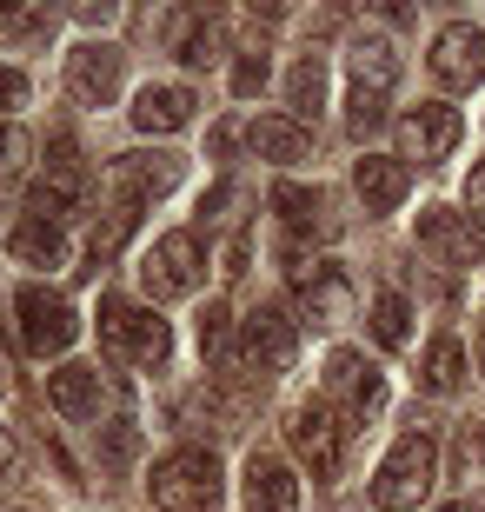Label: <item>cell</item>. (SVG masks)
<instances>
[{
	"instance_id": "cell-21",
	"label": "cell",
	"mask_w": 485,
	"mask_h": 512,
	"mask_svg": "<svg viewBox=\"0 0 485 512\" xmlns=\"http://www.w3.org/2000/svg\"><path fill=\"white\" fill-rule=\"evenodd\" d=\"M253 153L260 160H306V127L299 120H280V114H266V120H253Z\"/></svg>"
},
{
	"instance_id": "cell-7",
	"label": "cell",
	"mask_w": 485,
	"mask_h": 512,
	"mask_svg": "<svg viewBox=\"0 0 485 512\" xmlns=\"http://www.w3.org/2000/svg\"><path fill=\"white\" fill-rule=\"evenodd\" d=\"M432 80L439 87H459V94L485 80V34L472 20H452V27L432 34Z\"/></svg>"
},
{
	"instance_id": "cell-14",
	"label": "cell",
	"mask_w": 485,
	"mask_h": 512,
	"mask_svg": "<svg viewBox=\"0 0 485 512\" xmlns=\"http://www.w3.org/2000/svg\"><path fill=\"white\" fill-rule=\"evenodd\" d=\"M67 87H74L87 107H107V100L120 94V47H100V40H87V47L67 60Z\"/></svg>"
},
{
	"instance_id": "cell-32",
	"label": "cell",
	"mask_w": 485,
	"mask_h": 512,
	"mask_svg": "<svg viewBox=\"0 0 485 512\" xmlns=\"http://www.w3.org/2000/svg\"><path fill=\"white\" fill-rule=\"evenodd\" d=\"M107 459H133V426H127V419L107 433Z\"/></svg>"
},
{
	"instance_id": "cell-12",
	"label": "cell",
	"mask_w": 485,
	"mask_h": 512,
	"mask_svg": "<svg viewBox=\"0 0 485 512\" xmlns=\"http://www.w3.org/2000/svg\"><path fill=\"white\" fill-rule=\"evenodd\" d=\"M299 313H306L313 326L346 320V313H353V280H346L333 260H313L306 273H299Z\"/></svg>"
},
{
	"instance_id": "cell-18",
	"label": "cell",
	"mask_w": 485,
	"mask_h": 512,
	"mask_svg": "<svg viewBox=\"0 0 485 512\" xmlns=\"http://www.w3.org/2000/svg\"><path fill=\"white\" fill-rule=\"evenodd\" d=\"M193 120V94L187 87H147L133 100V127L140 133H180Z\"/></svg>"
},
{
	"instance_id": "cell-25",
	"label": "cell",
	"mask_w": 485,
	"mask_h": 512,
	"mask_svg": "<svg viewBox=\"0 0 485 512\" xmlns=\"http://www.w3.org/2000/svg\"><path fill=\"white\" fill-rule=\"evenodd\" d=\"M286 100H293V114H319L326 107V60L306 54L293 67V80H286Z\"/></svg>"
},
{
	"instance_id": "cell-11",
	"label": "cell",
	"mask_w": 485,
	"mask_h": 512,
	"mask_svg": "<svg viewBox=\"0 0 485 512\" xmlns=\"http://www.w3.org/2000/svg\"><path fill=\"white\" fill-rule=\"evenodd\" d=\"M293 353H299L293 320H286L280 306H260V313L246 320V366H253V373H286Z\"/></svg>"
},
{
	"instance_id": "cell-1",
	"label": "cell",
	"mask_w": 485,
	"mask_h": 512,
	"mask_svg": "<svg viewBox=\"0 0 485 512\" xmlns=\"http://www.w3.org/2000/svg\"><path fill=\"white\" fill-rule=\"evenodd\" d=\"M147 493L160 512H213L220 506V459L200 453V446H180V453H167L153 466Z\"/></svg>"
},
{
	"instance_id": "cell-19",
	"label": "cell",
	"mask_w": 485,
	"mask_h": 512,
	"mask_svg": "<svg viewBox=\"0 0 485 512\" xmlns=\"http://www.w3.org/2000/svg\"><path fill=\"white\" fill-rule=\"evenodd\" d=\"M80 193H87V173L47 167V173L34 180V193H27V207H34V220H47V227H60V220H67V207H80Z\"/></svg>"
},
{
	"instance_id": "cell-10",
	"label": "cell",
	"mask_w": 485,
	"mask_h": 512,
	"mask_svg": "<svg viewBox=\"0 0 485 512\" xmlns=\"http://www.w3.org/2000/svg\"><path fill=\"white\" fill-rule=\"evenodd\" d=\"M326 393L346 399V413H353V419H373L379 406H386V380L366 366V353H346V346L326 360Z\"/></svg>"
},
{
	"instance_id": "cell-40",
	"label": "cell",
	"mask_w": 485,
	"mask_h": 512,
	"mask_svg": "<svg viewBox=\"0 0 485 512\" xmlns=\"http://www.w3.org/2000/svg\"><path fill=\"white\" fill-rule=\"evenodd\" d=\"M0 393H7V366H0Z\"/></svg>"
},
{
	"instance_id": "cell-22",
	"label": "cell",
	"mask_w": 485,
	"mask_h": 512,
	"mask_svg": "<svg viewBox=\"0 0 485 512\" xmlns=\"http://www.w3.org/2000/svg\"><path fill=\"white\" fill-rule=\"evenodd\" d=\"M7 247H14V260H27V266H60L67 260V233L47 227V220H20Z\"/></svg>"
},
{
	"instance_id": "cell-5",
	"label": "cell",
	"mask_w": 485,
	"mask_h": 512,
	"mask_svg": "<svg viewBox=\"0 0 485 512\" xmlns=\"http://www.w3.org/2000/svg\"><path fill=\"white\" fill-rule=\"evenodd\" d=\"M286 439H293L299 466L313 479H333L339 459H346V426H339V413L326 406V399H306V406H293V419H286Z\"/></svg>"
},
{
	"instance_id": "cell-20",
	"label": "cell",
	"mask_w": 485,
	"mask_h": 512,
	"mask_svg": "<svg viewBox=\"0 0 485 512\" xmlns=\"http://www.w3.org/2000/svg\"><path fill=\"white\" fill-rule=\"evenodd\" d=\"M392 80H399V54H392L386 34H359L353 40V87H373V94H386Z\"/></svg>"
},
{
	"instance_id": "cell-15",
	"label": "cell",
	"mask_w": 485,
	"mask_h": 512,
	"mask_svg": "<svg viewBox=\"0 0 485 512\" xmlns=\"http://www.w3.org/2000/svg\"><path fill=\"white\" fill-rule=\"evenodd\" d=\"M353 187H359V200H366V213H399L406 193H412V173H406V160L366 153V160L353 167Z\"/></svg>"
},
{
	"instance_id": "cell-33",
	"label": "cell",
	"mask_w": 485,
	"mask_h": 512,
	"mask_svg": "<svg viewBox=\"0 0 485 512\" xmlns=\"http://www.w3.org/2000/svg\"><path fill=\"white\" fill-rule=\"evenodd\" d=\"M20 153H27V133H14V127H0V167H14Z\"/></svg>"
},
{
	"instance_id": "cell-3",
	"label": "cell",
	"mask_w": 485,
	"mask_h": 512,
	"mask_svg": "<svg viewBox=\"0 0 485 512\" xmlns=\"http://www.w3.org/2000/svg\"><path fill=\"white\" fill-rule=\"evenodd\" d=\"M100 346H107L113 360H133V366H160L167 360V320L153 313V306H133L120 293L100 300Z\"/></svg>"
},
{
	"instance_id": "cell-35",
	"label": "cell",
	"mask_w": 485,
	"mask_h": 512,
	"mask_svg": "<svg viewBox=\"0 0 485 512\" xmlns=\"http://www.w3.org/2000/svg\"><path fill=\"white\" fill-rule=\"evenodd\" d=\"M226 280H233V273H246V240H233V247H226V266H220Z\"/></svg>"
},
{
	"instance_id": "cell-26",
	"label": "cell",
	"mask_w": 485,
	"mask_h": 512,
	"mask_svg": "<svg viewBox=\"0 0 485 512\" xmlns=\"http://www.w3.org/2000/svg\"><path fill=\"white\" fill-rule=\"evenodd\" d=\"M412 306L406 300H399V293H379V300H373V340L379 346H406V333H412Z\"/></svg>"
},
{
	"instance_id": "cell-8",
	"label": "cell",
	"mask_w": 485,
	"mask_h": 512,
	"mask_svg": "<svg viewBox=\"0 0 485 512\" xmlns=\"http://www.w3.org/2000/svg\"><path fill=\"white\" fill-rule=\"evenodd\" d=\"M399 147H406V160H419V167H439V160L459 147V114H452L446 100H426L419 114L399 120Z\"/></svg>"
},
{
	"instance_id": "cell-29",
	"label": "cell",
	"mask_w": 485,
	"mask_h": 512,
	"mask_svg": "<svg viewBox=\"0 0 485 512\" xmlns=\"http://www.w3.org/2000/svg\"><path fill=\"white\" fill-rule=\"evenodd\" d=\"M266 87V54H240V67H233V94L253 100Z\"/></svg>"
},
{
	"instance_id": "cell-16",
	"label": "cell",
	"mask_w": 485,
	"mask_h": 512,
	"mask_svg": "<svg viewBox=\"0 0 485 512\" xmlns=\"http://www.w3.org/2000/svg\"><path fill=\"white\" fill-rule=\"evenodd\" d=\"M246 506L253 512H299V479L286 459L253 453L246 459Z\"/></svg>"
},
{
	"instance_id": "cell-2",
	"label": "cell",
	"mask_w": 485,
	"mask_h": 512,
	"mask_svg": "<svg viewBox=\"0 0 485 512\" xmlns=\"http://www.w3.org/2000/svg\"><path fill=\"white\" fill-rule=\"evenodd\" d=\"M432 479H439V446H432V433H406L386 453L379 479H373L379 512H419V499L432 493Z\"/></svg>"
},
{
	"instance_id": "cell-23",
	"label": "cell",
	"mask_w": 485,
	"mask_h": 512,
	"mask_svg": "<svg viewBox=\"0 0 485 512\" xmlns=\"http://www.w3.org/2000/svg\"><path fill=\"white\" fill-rule=\"evenodd\" d=\"M459 380H466V346L459 340H432L419 386H426V393H459Z\"/></svg>"
},
{
	"instance_id": "cell-34",
	"label": "cell",
	"mask_w": 485,
	"mask_h": 512,
	"mask_svg": "<svg viewBox=\"0 0 485 512\" xmlns=\"http://www.w3.org/2000/svg\"><path fill=\"white\" fill-rule=\"evenodd\" d=\"M466 200H472V213H479V220H485V160H479V167H472V180H466Z\"/></svg>"
},
{
	"instance_id": "cell-13",
	"label": "cell",
	"mask_w": 485,
	"mask_h": 512,
	"mask_svg": "<svg viewBox=\"0 0 485 512\" xmlns=\"http://www.w3.org/2000/svg\"><path fill=\"white\" fill-rule=\"evenodd\" d=\"M173 180H180V160H173V153H120L107 167V187L120 193V200H153V193H167Z\"/></svg>"
},
{
	"instance_id": "cell-28",
	"label": "cell",
	"mask_w": 485,
	"mask_h": 512,
	"mask_svg": "<svg viewBox=\"0 0 485 512\" xmlns=\"http://www.w3.org/2000/svg\"><path fill=\"white\" fill-rule=\"evenodd\" d=\"M379 120H386V94H373V87H353V100H346V127H353V133H373Z\"/></svg>"
},
{
	"instance_id": "cell-31",
	"label": "cell",
	"mask_w": 485,
	"mask_h": 512,
	"mask_svg": "<svg viewBox=\"0 0 485 512\" xmlns=\"http://www.w3.org/2000/svg\"><path fill=\"white\" fill-rule=\"evenodd\" d=\"M20 100H27V74H14V67H0V114H14Z\"/></svg>"
},
{
	"instance_id": "cell-9",
	"label": "cell",
	"mask_w": 485,
	"mask_h": 512,
	"mask_svg": "<svg viewBox=\"0 0 485 512\" xmlns=\"http://www.w3.org/2000/svg\"><path fill=\"white\" fill-rule=\"evenodd\" d=\"M412 233H419V253H432L439 266H472L479 260V233H472L466 213H452V207H426Z\"/></svg>"
},
{
	"instance_id": "cell-30",
	"label": "cell",
	"mask_w": 485,
	"mask_h": 512,
	"mask_svg": "<svg viewBox=\"0 0 485 512\" xmlns=\"http://www.w3.org/2000/svg\"><path fill=\"white\" fill-rule=\"evenodd\" d=\"M226 320H233L226 306H206V313H200V353H220V346H226Z\"/></svg>"
},
{
	"instance_id": "cell-38",
	"label": "cell",
	"mask_w": 485,
	"mask_h": 512,
	"mask_svg": "<svg viewBox=\"0 0 485 512\" xmlns=\"http://www.w3.org/2000/svg\"><path fill=\"white\" fill-rule=\"evenodd\" d=\"M446 512H485V506H472V499H459V506H446Z\"/></svg>"
},
{
	"instance_id": "cell-17",
	"label": "cell",
	"mask_w": 485,
	"mask_h": 512,
	"mask_svg": "<svg viewBox=\"0 0 485 512\" xmlns=\"http://www.w3.org/2000/svg\"><path fill=\"white\" fill-rule=\"evenodd\" d=\"M47 399H54V413H67V419H94L100 413V366L67 360L60 373H47Z\"/></svg>"
},
{
	"instance_id": "cell-37",
	"label": "cell",
	"mask_w": 485,
	"mask_h": 512,
	"mask_svg": "<svg viewBox=\"0 0 485 512\" xmlns=\"http://www.w3.org/2000/svg\"><path fill=\"white\" fill-rule=\"evenodd\" d=\"M466 453H479V459H485V419H479V426L466 433Z\"/></svg>"
},
{
	"instance_id": "cell-39",
	"label": "cell",
	"mask_w": 485,
	"mask_h": 512,
	"mask_svg": "<svg viewBox=\"0 0 485 512\" xmlns=\"http://www.w3.org/2000/svg\"><path fill=\"white\" fill-rule=\"evenodd\" d=\"M479 373H485V333H479Z\"/></svg>"
},
{
	"instance_id": "cell-6",
	"label": "cell",
	"mask_w": 485,
	"mask_h": 512,
	"mask_svg": "<svg viewBox=\"0 0 485 512\" xmlns=\"http://www.w3.org/2000/svg\"><path fill=\"white\" fill-rule=\"evenodd\" d=\"M14 313H20V340H27V353H67V346L80 340V313L60 293H47V286H27L14 300Z\"/></svg>"
},
{
	"instance_id": "cell-36",
	"label": "cell",
	"mask_w": 485,
	"mask_h": 512,
	"mask_svg": "<svg viewBox=\"0 0 485 512\" xmlns=\"http://www.w3.org/2000/svg\"><path fill=\"white\" fill-rule=\"evenodd\" d=\"M0 473H14V433L0 426Z\"/></svg>"
},
{
	"instance_id": "cell-4",
	"label": "cell",
	"mask_w": 485,
	"mask_h": 512,
	"mask_svg": "<svg viewBox=\"0 0 485 512\" xmlns=\"http://www.w3.org/2000/svg\"><path fill=\"white\" fill-rule=\"evenodd\" d=\"M200 280H206V260H200V240L193 233H160L153 253L140 260L147 300H187V293H200Z\"/></svg>"
},
{
	"instance_id": "cell-24",
	"label": "cell",
	"mask_w": 485,
	"mask_h": 512,
	"mask_svg": "<svg viewBox=\"0 0 485 512\" xmlns=\"http://www.w3.org/2000/svg\"><path fill=\"white\" fill-rule=\"evenodd\" d=\"M273 213H280L286 227H319L326 193H319V187H299V180H280V187H273Z\"/></svg>"
},
{
	"instance_id": "cell-27",
	"label": "cell",
	"mask_w": 485,
	"mask_h": 512,
	"mask_svg": "<svg viewBox=\"0 0 485 512\" xmlns=\"http://www.w3.org/2000/svg\"><path fill=\"white\" fill-rule=\"evenodd\" d=\"M127 233H133V213L113 207L107 220H94V233H87V253H94V260H107V253H120V240H127Z\"/></svg>"
}]
</instances>
